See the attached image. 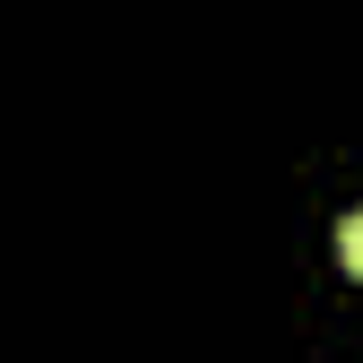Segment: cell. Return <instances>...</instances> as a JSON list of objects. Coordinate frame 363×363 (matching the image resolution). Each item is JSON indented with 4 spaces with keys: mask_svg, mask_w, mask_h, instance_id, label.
Masks as SVG:
<instances>
[{
    "mask_svg": "<svg viewBox=\"0 0 363 363\" xmlns=\"http://www.w3.org/2000/svg\"><path fill=\"white\" fill-rule=\"evenodd\" d=\"M337 259H346V268H354V277H363V208H354V216L337 225Z\"/></svg>",
    "mask_w": 363,
    "mask_h": 363,
    "instance_id": "6da1fadb",
    "label": "cell"
}]
</instances>
